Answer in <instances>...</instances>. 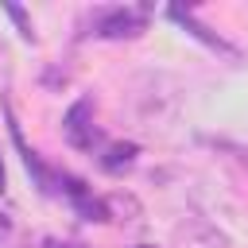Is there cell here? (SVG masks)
Masks as SVG:
<instances>
[{
    "mask_svg": "<svg viewBox=\"0 0 248 248\" xmlns=\"http://www.w3.org/2000/svg\"><path fill=\"white\" fill-rule=\"evenodd\" d=\"M85 23H89L85 35H97V39H136L147 27V8L108 4V8H93Z\"/></svg>",
    "mask_w": 248,
    "mask_h": 248,
    "instance_id": "obj_1",
    "label": "cell"
},
{
    "mask_svg": "<svg viewBox=\"0 0 248 248\" xmlns=\"http://www.w3.org/2000/svg\"><path fill=\"white\" fill-rule=\"evenodd\" d=\"M62 132H66V140H70L78 151H97V147H101V132H97V124H93V101H89V97H78V101L70 105V112H66V120H62Z\"/></svg>",
    "mask_w": 248,
    "mask_h": 248,
    "instance_id": "obj_2",
    "label": "cell"
},
{
    "mask_svg": "<svg viewBox=\"0 0 248 248\" xmlns=\"http://www.w3.org/2000/svg\"><path fill=\"white\" fill-rule=\"evenodd\" d=\"M167 16H170V19H174V23L182 27V31H190V35H194L198 43H205L209 50H221V54H229V58H236V46H229V43H225L221 35H213V31H209L205 23H198V19H194V12H186V8H170Z\"/></svg>",
    "mask_w": 248,
    "mask_h": 248,
    "instance_id": "obj_3",
    "label": "cell"
},
{
    "mask_svg": "<svg viewBox=\"0 0 248 248\" xmlns=\"http://www.w3.org/2000/svg\"><path fill=\"white\" fill-rule=\"evenodd\" d=\"M136 143H108L105 147V155H101V167L108 170V174H116V170H124V167H132L136 163Z\"/></svg>",
    "mask_w": 248,
    "mask_h": 248,
    "instance_id": "obj_4",
    "label": "cell"
},
{
    "mask_svg": "<svg viewBox=\"0 0 248 248\" xmlns=\"http://www.w3.org/2000/svg\"><path fill=\"white\" fill-rule=\"evenodd\" d=\"M4 12H8V16L16 19V23H19V35H27V39H31V23H27V16H23V8H16V4H8Z\"/></svg>",
    "mask_w": 248,
    "mask_h": 248,
    "instance_id": "obj_5",
    "label": "cell"
},
{
    "mask_svg": "<svg viewBox=\"0 0 248 248\" xmlns=\"http://www.w3.org/2000/svg\"><path fill=\"white\" fill-rule=\"evenodd\" d=\"M8 70H12V66H8V50L0 46V89L8 85Z\"/></svg>",
    "mask_w": 248,
    "mask_h": 248,
    "instance_id": "obj_6",
    "label": "cell"
},
{
    "mask_svg": "<svg viewBox=\"0 0 248 248\" xmlns=\"http://www.w3.org/2000/svg\"><path fill=\"white\" fill-rule=\"evenodd\" d=\"M0 190H4V167H0Z\"/></svg>",
    "mask_w": 248,
    "mask_h": 248,
    "instance_id": "obj_7",
    "label": "cell"
},
{
    "mask_svg": "<svg viewBox=\"0 0 248 248\" xmlns=\"http://www.w3.org/2000/svg\"><path fill=\"white\" fill-rule=\"evenodd\" d=\"M140 248H151V244H140Z\"/></svg>",
    "mask_w": 248,
    "mask_h": 248,
    "instance_id": "obj_8",
    "label": "cell"
}]
</instances>
